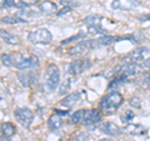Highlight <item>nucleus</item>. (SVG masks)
<instances>
[{"instance_id":"a211bd4d","label":"nucleus","mask_w":150,"mask_h":141,"mask_svg":"<svg viewBox=\"0 0 150 141\" xmlns=\"http://www.w3.org/2000/svg\"><path fill=\"white\" fill-rule=\"evenodd\" d=\"M125 82H128V78L123 76V75H116V76L110 81L109 85H108V91H111L112 89H116L120 85H124Z\"/></svg>"},{"instance_id":"9b49d317","label":"nucleus","mask_w":150,"mask_h":141,"mask_svg":"<svg viewBox=\"0 0 150 141\" xmlns=\"http://www.w3.org/2000/svg\"><path fill=\"white\" fill-rule=\"evenodd\" d=\"M16 78L19 80V82L24 87H29L30 85H36V81H38V76L34 71L31 73H18L16 74Z\"/></svg>"},{"instance_id":"20e7f679","label":"nucleus","mask_w":150,"mask_h":141,"mask_svg":"<svg viewBox=\"0 0 150 141\" xmlns=\"http://www.w3.org/2000/svg\"><path fill=\"white\" fill-rule=\"evenodd\" d=\"M39 65V60L34 55H19L15 58V68L18 70H33Z\"/></svg>"},{"instance_id":"ddd939ff","label":"nucleus","mask_w":150,"mask_h":141,"mask_svg":"<svg viewBox=\"0 0 150 141\" xmlns=\"http://www.w3.org/2000/svg\"><path fill=\"white\" fill-rule=\"evenodd\" d=\"M100 131L105 135H109V136H119L123 133L118 125H115L114 123H104L100 125Z\"/></svg>"},{"instance_id":"f3484780","label":"nucleus","mask_w":150,"mask_h":141,"mask_svg":"<svg viewBox=\"0 0 150 141\" xmlns=\"http://www.w3.org/2000/svg\"><path fill=\"white\" fill-rule=\"evenodd\" d=\"M124 131L125 133H128V134H130V135H144V134H146V129H145L143 125L131 124V123H129L128 125L125 126Z\"/></svg>"},{"instance_id":"2eb2a0df","label":"nucleus","mask_w":150,"mask_h":141,"mask_svg":"<svg viewBox=\"0 0 150 141\" xmlns=\"http://www.w3.org/2000/svg\"><path fill=\"white\" fill-rule=\"evenodd\" d=\"M39 10L44 14H54L58 11V5L50 0H43L39 3Z\"/></svg>"},{"instance_id":"a878e982","label":"nucleus","mask_w":150,"mask_h":141,"mask_svg":"<svg viewBox=\"0 0 150 141\" xmlns=\"http://www.w3.org/2000/svg\"><path fill=\"white\" fill-rule=\"evenodd\" d=\"M83 116H84V110H78V111H75L73 116L70 117V120H69V123L71 124V125H78V124H80L83 123Z\"/></svg>"},{"instance_id":"4468645a","label":"nucleus","mask_w":150,"mask_h":141,"mask_svg":"<svg viewBox=\"0 0 150 141\" xmlns=\"http://www.w3.org/2000/svg\"><path fill=\"white\" fill-rule=\"evenodd\" d=\"M80 96H81V94L79 91L71 92V94H69L68 96H65L63 100H60V105L64 106V107H71L80 100Z\"/></svg>"},{"instance_id":"412c9836","label":"nucleus","mask_w":150,"mask_h":141,"mask_svg":"<svg viewBox=\"0 0 150 141\" xmlns=\"http://www.w3.org/2000/svg\"><path fill=\"white\" fill-rule=\"evenodd\" d=\"M96 41H98V45L99 46H108V45L116 43V41H118V37L111 36V35H103L100 37H98Z\"/></svg>"},{"instance_id":"2f4dec72","label":"nucleus","mask_w":150,"mask_h":141,"mask_svg":"<svg viewBox=\"0 0 150 141\" xmlns=\"http://www.w3.org/2000/svg\"><path fill=\"white\" fill-rule=\"evenodd\" d=\"M133 117H134V112H133V111H130V110H126V111H125V117H124L123 120H124V123L126 121V123L129 124V121L133 119Z\"/></svg>"},{"instance_id":"aec40b11","label":"nucleus","mask_w":150,"mask_h":141,"mask_svg":"<svg viewBox=\"0 0 150 141\" xmlns=\"http://www.w3.org/2000/svg\"><path fill=\"white\" fill-rule=\"evenodd\" d=\"M103 21V18L99 15H89L83 19V23L88 26H99Z\"/></svg>"},{"instance_id":"58836bf2","label":"nucleus","mask_w":150,"mask_h":141,"mask_svg":"<svg viewBox=\"0 0 150 141\" xmlns=\"http://www.w3.org/2000/svg\"><path fill=\"white\" fill-rule=\"evenodd\" d=\"M99 141H112V140H110V139H101V140H99Z\"/></svg>"},{"instance_id":"393cba45","label":"nucleus","mask_w":150,"mask_h":141,"mask_svg":"<svg viewBox=\"0 0 150 141\" xmlns=\"http://www.w3.org/2000/svg\"><path fill=\"white\" fill-rule=\"evenodd\" d=\"M3 8H18V9H24L26 8L25 4H23L21 1H15V0H3Z\"/></svg>"},{"instance_id":"c85d7f7f","label":"nucleus","mask_w":150,"mask_h":141,"mask_svg":"<svg viewBox=\"0 0 150 141\" xmlns=\"http://www.w3.org/2000/svg\"><path fill=\"white\" fill-rule=\"evenodd\" d=\"M70 85H71V80H70V79H65L64 81L60 84V86H59V94H60V95H64V94L70 89Z\"/></svg>"},{"instance_id":"4be33fe9","label":"nucleus","mask_w":150,"mask_h":141,"mask_svg":"<svg viewBox=\"0 0 150 141\" xmlns=\"http://www.w3.org/2000/svg\"><path fill=\"white\" fill-rule=\"evenodd\" d=\"M1 21L4 24H24V23H28L26 19L19 18L18 15H6L1 19Z\"/></svg>"},{"instance_id":"c9c22d12","label":"nucleus","mask_w":150,"mask_h":141,"mask_svg":"<svg viewBox=\"0 0 150 141\" xmlns=\"http://www.w3.org/2000/svg\"><path fill=\"white\" fill-rule=\"evenodd\" d=\"M54 111H55V114H58V115H60V116H67L68 114H69V111H63V110H59V109H54Z\"/></svg>"},{"instance_id":"423d86ee","label":"nucleus","mask_w":150,"mask_h":141,"mask_svg":"<svg viewBox=\"0 0 150 141\" xmlns=\"http://www.w3.org/2000/svg\"><path fill=\"white\" fill-rule=\"evenodd\" d=\"M14 116L19 121V124L25 126V128H29L33 123V119H34L33 111L30 109H28V107H18V109H15Z\"/></svg>"},{"instance_id":"5701e85b","label":"nucleus","mask_w":150,"mask_h":141,"mask_svg":"<svg viewBox=\"0 0 150 141\" xmlns=\"http://www.w3.org/2000/svg\"><path fill=\"white\" fill-rule=\"evenodd\" d=\"M1 133L3 135H5L6 137H10L16 133V129L11 123H3L1 124Z\"/></svg>"},{"instance_id":"f257e3e1","label":"nucleus","mask_w":150,"mask_h":141,"mask_svg":"<svg viewBox=\"0 0 150 141\" xmlns=\"http://www.w3.org/2000/svg\"><path fill=\"white\" fill-rule=\"evenodd\" d=\"M60 84V70L55 64H50L45 70L44 75V90L53 92Z\"/></svg>"},{"instance_id":"9d476101","label":"nucleus","mask_w":150,"mask_h":141,"mask_svg":"<svg viewBox=\"0 0 150 141\" xmlns=\"http://www.w3.org/2000/svg\"><path fill=\"white\" fill-rule=\"evenodd\" d=\"M140 5L139 0H114L111 3V8L115 10H133Z\"/></svg>"},{"instance_id":"6e6552de","label":"nucleus","mask_w":150,"mask_h":141,"mask_svg":"<svg viewBox=\"0 0 150 141\" xmlns=\"http://www.w3.org/2000/svg\"><path fill=\"white\" fill-rule=\"evenodd\" d=\"M114 71L116 75H123V76L130 78V76H135L142 71V66H139L138 64H123L120 66H116L114 69Z\"/></svg>"},{"instance_id":"1a4fd4ad","label":"nucleus","mask_w":150,"mask_h":141,"mask_svg":"<svg viewBox=\"0 0 150 141\" xmlns=\"http://www.w3.org/2000/svg\"><path fill=\"white\" fill-rule=\"evenodd\" d=\"M101 121V114L99 110L90 109V110H84V116H83V124L86 125L88 128H96V124Z\"/></svg>"},{"instance_id":"f03ea898","label":"nucleus","mask_w":150,"mask_h":141,"mask_svg":"<svg viewBox=\"0 0 150 141\" xmlns=\"http://www.w3.org/2000/svg\"><path fill=\"white\" fill-rule=\"evenodd\" d=\"M124 102V97L120 92L118 91H110L106 96H104L99 102V109L104 112L114 111L118 107L121 106V104Z\"/></svg>"},{"instance_id":"f8f14e48","label":"nucleus","mask_w":150,"mask_h":141,"mask_svg":"<svg viewBox=\"0 0 150 141\" xmlns=\"http://www.w3.org/2000/svg\"><path fill=\"white\" fill-rule=\"evenodd\" d=\"M89 50H90V48H89V45H88V41L84 40V41H80L79 44L71 46V48L68 50V54L70 56H81L84 54H86Z\"/></svg>"},{"instance_id":"b1692460","label":"nucleus","mask_w":150,"mask_h":141,"mask_svg":"<svg viewBox=\"0 0 150 141\" xmlns=\"http://www.w3.org/2000/svg\"><path fill=\"white\" fill-rule=\"evenodd\" d=\"M88 35V32L85 31H79L76 35H74V36H70L68 37V39H64L62 41V45H67V44H70V43H73V41H78V40H83V39H85Z\"/></svg>"},{"instance_id":"72a5a7b5","label":"nucleus","mask_w":150,"mask_h":141,"mask_svg":"<svg viewBox=\"0 0 150 141\" xmlns=\"http://www.w3.org/2000/svg\"><path fill=\"white\" fill-rule=\"evenodd\" d=\"M70 11H71V6H64L62 10L58 11L56 14H58V16H62V15H64V14H68V13H70Z\"/></svg>"},{"instance_id":"bb28decb","label":"nucleus","mask_w":150,"mask_h":141,"mask_svg":"<svg viewBox=\"0 0 150 141\" xmlns=\"http://www.w3.org/2000/svg\"><path fill=\"white\" fill-rule=\"evenodd\" d=\"M1 63H3V65H5V66H15V56L13 54H3Z\"/></svg>"},{"instance_id":"f704fd0d","label":"nucleus","mask_w":150,"mask_h":141,"mask_svg":"<svg viewBox=\"0 0 150 141\" xmlns=\"http://www.w3.org/2000/svg\"><path fill=\"white\" fill-rule=\"evenodd\" d=\"M19 1H21L23 4H25V5H30V4H35V3H38L39 0H19Z\"/></svg>"},{"instance_id":"7ed1b4c3","label":"nucleus","mask_w":150,"mask_h":141,"mask_svg":"<svg viewBox=\"0 0 150 141\" xmlns=\"http://www.w3.org/2000/svg\"><path fill=\"white\" fill-rule=\"evenodd\" d=\"M28 40L33 44H50L53 35L48 29H36L28 34Z\"/></svg>"},{"instance_id":"7c9ffc66","label":"nucleus","mask_w":150,"mask_h":141,"mask_svg":"<svg viewBox=\"0 0 150 141\" xmlns=\"http://www.w3.org/2000/svg\"><path fill=\"white\" fill-rule=\"evenodd\" d=\"M60 3L63 4V5H65V6H70V5H79V4L76 3V0H60Z\"/></svg>"},{"instance_id":"473e14b6","label":"nucleus","mask_w":150,"mask_h":141,"mask_svg":"<svg viewBox=\"0 0 150 141\" xmlns=\"http://www.w3.org/2000/svg\"><path fill=\"white\" fill-rule=\"evenodd\" d=\"M143 81H144V85L146 86L149 90H150V73H146L144 75V78H143Z\"/></svg>"},{"instance_id":"c756f323","label":"nucleus","mask_w":150,"mask_h":141,"mask_svg":"<svg viewBox=\"0 0 150 141\" xmlns=\"http://www.w3.org/2000/svg\"><path fill=\"white\" fill-rule=\"evenodd\" d=\"M129 104L131 106H135V107H140V99L139 97H131L130 100H129Z\"/></svg>"},{"instance_id":"e433bc0d","label":"nucleus","mask_w":150,"mask_h":141,"mask_svg":"<svg viewBox=\"0 0 150 141\" xmlns=\"http://www.w3.org/2000/svg\"><path fill=\"white\" fill-rule=\"evenodd\" d=\"M142 68H145V69H150V59L144 60V61H143V64H142Z\"/></svg>"},{"instance_id":"6ab92c4d","label":"nucleus","mask_w":150,"mask_h":141,"mask_svg":"<svg viewBox=\"0 0 150 141\" xmlns=\"http://www.w3.org/2000/svg\"><path fill=\"white\" fill-rule=\"evenodd\" d=\"M0 36H1V40L6 44H18L19 43V37L14 34H10L6 30L1 29L0 30Z\"/></svg>"},{"instance_id":"cd10ccee","label":"nucleus","mask_w":150,"mask_h":141,"mask_svg":"<svg viewBox=\"0 0 150 141\" xmlns=\"http://www.w3.org/2000/svg\"><path fill=\"white\" fill-rule=\"evenodd\" d=\"M88 34L91 35H106V30L103 29L101 25L99 26H88Z\"/></svg>"},{"instance_id":"0eeeda50","label":"nucleus","mask_w":150,"mask_h":141,"mask_svg":"<svg viewBox=\"0 0 150 141\" xmlns=\"http://www.w3.org/2000/svg\"><path fill=\"white\" fill-rule=\"evenodd\" d=\"M91 64L93 63H91L90 59H76V60H74V61L70 63L68 73L71 74V75H79V74L84 73L85 70L90 69Z\"/></svg>"},{"instance_id":"dca6fc26","label":"nucleus","mask_w":150,"mask_h":141,"mask_svg":"<svg viewBox=\"0 0 150 141\" xmlns=\"http://www.w3.org/2000/svg\"><path fill=\"white\" fill-rule=\"evenodd\" d=\"M63 125H64L63 117L60 116V115H58V114L51 115V116L49 117V120H48V128H49V130H51V131H55V130L60 129Z\"/></svg>"},{"instance_id":"4c0bfd02","label":"nucleus","mask_w":150,"mask_h":141,"mask_svg":"<svg viewBox=\"0 0 150 141\" xmlns=\"http://www.w3.org/2000/svg\"><path fill=\"white\" fill-rule=\"evenodd\" d=\"M140 21H145V20H150V14H146V15H140L139 16Z\"/></svg>"},{"instance_id":"39448f33","label":"nucleus","mask_w":150,"mask_h":141,"mask_svg":"<svg viewBox=\"0 0 150 141\" xmlns=\"http://www.w3.org/2000/svg\"><path fill=\"white\" fill-rule=\"evenodd\" d=\"M150 53L148 48H145V46H139L135 50H133L131 53H129L126 56L123 58V64H138L139 61H143L144 58L148 54Z\"/></svg>"}]
</instances>
